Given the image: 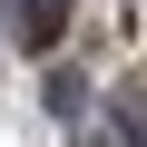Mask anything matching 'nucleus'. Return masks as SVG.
Masks as SVG:
<instances>
[{
	"label": "nucleus",
	"mask_w": 147,
	"mask_h": 147,
	"mask_svg": "<svg viewBox=\"0 0 147 147\" xmlns=\"http://www.w3.org/2000/svg\"><path fill=\"white\" fill-rule=\"evenodd\" d=\"M20 30H30V39H49V30H59V0H20Z\"/></svg>",
	"instance_id": "1"
}]
</instances>
